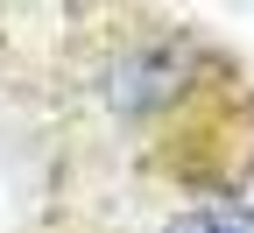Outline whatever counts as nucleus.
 <instances>
[{
    "label": "nucleus",
    "instance_id": "1",
    "mask_svg": "<svg viewBox=\"0 0 254 233\" xmlns=\"http://www.w3.org/2000/svg\"><path fill=\"white\" fill-rule=\"evenodd\" d=\"M163 233H254V212L219 198V205H190V212H177Z\"/></svg>",
    "mask_w": 254,
    "mask_h": 233
}]
</instances>
